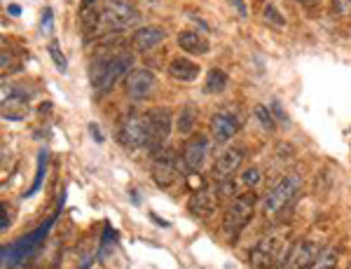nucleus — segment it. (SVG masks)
<instances>
[{
	"label": "nucleus",
	"instance_id": "nucleus-1",
	"mask_svg": "<svg viewBox=\"0 0 351 269\" xmlns=\"http://www.w3.org/2000/svg\"><path fill=\"white\" fill-rule=\"evenodd\" d=\"M134 57L129 52H115L110 57H94L92 66H89V77H92V85L96 87V92L106 94L110 92L117 82L122 80V75L127 77L132 73Z\"/></svg>",
	"mask_w": 351,
	"mask_h": 269
},
{
	"label": "nucleus",
	"instance_id": "nucleus-2",
	"mask_svg": "<svg viewBox=\"0 0 351 269\" xmlns=\"http://www.w3.org/2000/svg\"><path fill=\"white\" fill-rule=\"evenodd\" d=\"M293 246L281 234H267L251 248L248 262L253 269H286Z\"/></svg>",
	"mask_w": 351,
	"mask_h": 269
},
{
	"label": "nucleus",
	"instance_id": "nucleus-3",
	"mask_svg": "<svg viewBox=\"0 0 351 269\" xmlns=\"http://www.w3.org/2000/svg\"><path fill=\"white\" fill-rule=\"evenodd\" d=\"M258 197L256 192H243L239 197L230 201V206L225 209L223 216V234L228 239H237L241 234V229L251 222L253 213H256Z\"/></svg>",
	"mask_w": 351,
	"mask_h": 269
},
{
	"label": "nucleus",
	"instance_id": "nucleus-4",
	"mask_svg": "<svg viewBox=\"0 0 351 269\" xmlns=\"http://www.w3.org/2000/svg\"><path fill=\"white\" fill-rule=\"evenodd\" d=\"M300 188H302V178L298 173H288V176L281 178L276 185H271L269 192L265 194L263 209L269 218H276L279 213H284L288 206L295 201L300 194Z\"/></svg>",
	"mask_w": 351,
	"mask_h": 269
},
{
	"label": "nucleus",
	"instance_id": "nucleus-5",
	"mask_svg": "<svg viewBox=\"0 0 351 269\" xmlns=\"http://www.w3.org/2000/svg\"><path fill=\"white\" fill-rule=\"evenodd\" d=\"M138 21V12L129 3L110 0L99 10V36L101 33H122L124 29L134 26Z\"/></svg>",
	"mask_w": 351,
	"mask_h": 269
},
{
	"label": "nucleus",
	"instance_id": "nucleus-6",
	"mask_svg": "<svg viewBox=\"0 0 351 269\" xmlns=\"http://www.w3.org/2000/svg\"><path fill=\"white\" fill-rule=\"evenodd\" d=\"M145 115V125H148V136H150V150H160L164 143H167L169 133H171L173 127V113L167 105H160V108H150Z\"/></svg>",
	"mask_w": 351,
	"mask_h": 269
},
{
	"label": "nucleus",
	"instance_id": "nucleus-7",
	"mask_svg": "<svg viewBox=\"0 0 351 269\" xmlns=\"http://www.w3.org/2000/svg\"><path fill=\"white\" fill-rule=\"evenodd\" d=\"M54 218L56 216H52L47 222H43V225L38 227L36 232L28 234V237H24V239H19L16 244L5 246V251H3V262H5V265L14 267V265H19V262L24 260V257H28V253H33V248H36V246L40 244L45 237H47V232H49V227H52Z\"/></svg>",
	"mask_w": 351,
	"mask_h": 269
},
{
	"label": "nucleus",
	"instance_id": "nucleus-8",
	"mask_svg": "<svg viewBox=\"0 0 351 269\" xmlns=\"http://www.w3.org/2000/svg\"><path fill=\"white\" fill-rule=\"evenodd\" d=\"M120 143L129 150H141L150 148V136H148V125H145V115H129L122 120L120 127Z\"/></svg>",
	"mask_w": 351,
	"mask_h": 269
},
{
	"label": "nucleus",
	"instance_id": "nucleus-9",
	"mask_svg": "<svg viewBox=\"0 0 351 269\" xmlns=\"http://www.w3.org/2000/svg\"><path fill=\"white\" fill-rule=\"evenodd\" d=\"M155 73L148 68H134L124 77V92L132 101H143L150 97V92L155 89Z\"/></svg>",
	"mask_w": 351,
	"mask_h": 269
},
{
	"label": "nucleus",
	"instance_id": "nucleus-10",
	"mask_svg": "<svg viewBox=\"0 0 351 269\" xmlns=\"http://www.w3.org/2000/svg\"><path fill=\"white\" fill-rule=\"evenodd\" d=\"M321 251L324 248H319V244H316L314 239L295 241L291 248V255H288L286 269H309L316 260H319Z\"/></svg>",
	"mask_w": 351,
	"mask_h": 269
},
{
	"label": "nucleus",
	"instance_id": "nucleus-11",
	"mask_svg": "<svg viewBox=\"0 0 351 269\" xmlns=\"http://www.w3.org/2000/svg\"><path fill=\"white\" fill-rule=\"evenodd\" d=\"M150 176L155 185H160V188H171V185L178 181V164H176V155L169 150V153L164 155H157V159L152 162L150 166Z\"/></svg>",
	"mask_w": 351,
	"mask_h": 269
},
{
	"label": "nucleus",
	"instance_id": "nucleus-12",
	"mask_svg": "<svg viewBox=\"0 0 351 269\" xmlns=\"http://www.w3.org/2000/svg\"><path fill=\"white\" fill-rule=\"evenodd\" d=\"M243 148H228L223 150L218 157H216V164H213V176L218 178V181H230L232 176H234L237 171H239V166L243 164Z\"/></svg>",
	"mask_w": 351,
	"mask_h": 269
},
{
	"label": "nucleus",
	"instance_id": "nucleus-13",
	"mask_svg": "<svg viewBox=\"0 0 351 269\" xmlns=\"http://www.w3.org/2000/svg\"><path fill=\"white\" fill-rule=\"evenodd\" d=\"M216 209H218V190L202 188V190H197V192L190 194L188 211L195 218H208L211 213H216Z\"/></svg>",
	"mask_w": 351,
	"mask_h": 269
},
{
	"label": "nucleus",
	"instance_id": "nucleus-14",
	"mask_svg": "<svg viewBox=\"0 0 351 269\" xmlns=\"http://www.w3.org/2000/svg\"><path fill=\"white\" fill-rule=\"evenodd\" d=\"M206 153H208L206 136L197 133V136H192L190 141H185L180 159H183V164L188 166L190 171H199L202 166H204V162H206Z\"/></svg>",
	"mask_w": 351,
	"mask_h": 269
},
{
	"label": "nucleus",
	"instance_id": "nucleus-15",
	"mask_svg": "<svg viewBox=\"0 0 351 269\" xmlns=\"http://www.w3.org/2000/svg\"><path fill=\"white\" fill-rule=\"evenodd\" d=\"M164 38H167V31H164L162 26H141L132 36V47L136 52L145 54V52H152L155 47H160V42H164Z\"/></svg>",
	"mask_w": 351,
	"mask_h": 269
},
{
	"label": "nucleus",
	"instance_id": "nucleus-16",
	"mask_svg": "<svg viewBox=\"0 0 351 269\" xmlns=\"http://www.w3.org/2000/svg\"><path fill=\"white\" fill-rule=\"evenodd\" d=\"M211 131H213L216 143H228L230 138H234V133L239 131V122L230 113H216L211 117Z\"/></svg>",
	"mask_w": 351,
	"mask_h": 269
},
{
	"label": "nucleus",
	"instance_id": "nucleus-17",
	"mask_svg": "<svg viewBox=\"0 0 351 269\" xmlns=\"http://www.w3.org/2000/svg\"><path fill=\"white\" fill-rule=\"evenodd\" d=\"M169 75L178 82H192L199 77V64H195L188 57H176L171 64H169Z\"/></svg>",
	"mask_w": 351,
	"mask_h": 269
},
{
	"label": "nucleus",
	"instance_id": "nucleus-18",
	"mask_svg": "<svg viewBox=\"0 0 351 269\" xmlns=\"http://www.w3.org/2000/svg\"><path fill=\"white\" fill-rule=\"evenodd\" d=\"M178 47L183 49V52L188 54H195V57H204V54H208V49H211V44L204 36H199L197 31H183L178 33Z\"/></svg>",
	"mask_w": 351,
	"mask_h": 269
},
{
	"label": "nucleus",
	"instance_id": "nucleus-19",
	"mask_svg": "<svg viewBox=\"0 0 351 269\" xmlns=\"http://www.w3.org/2000/svg\"><path fill=\"white\" fill-rule=\"evenodd\" d=\"M197 117H199V110L195 105H183V110L178 113V120H176L178 133H190L197 125Z\"/></svg>",
	"mask_w": 351,
	"mask_h": 269
},
{
	"label": "nucleus",
	"instance_id": "nucleus-20",
	"mask_svg": "<svg viewBox=\"0 0 351 269\" xmlns=\"http://www.w3.org/2000/svg\"><path fill=\"white\" fill-rule=\"evenodd\" d=\"M228 85H230L228 73L220 71V68L208 71V75H206V92L208 94H223L225 89H228Z\"/></svg>",
	"mask_w": 351,
	"mask_h": 269
},
{
	"label": "nucleus",
	"instance_id": "nucleus-21",
	"mask_svg": "<svg viewBox=\"0 0 351 269\" xmlns=\"http://www.w3.org/2000/svg\"><path fill=\"white\" fill-rule=\"evenodd\" d=\"M263 21L267 26H271V29H276V31L286 29V16L281 14V10L276 8L274 3H269V5H265V8H263Z\"/></svg>",
	"mask_w": 351,
	"mask_h": 269
},
{
	"label": "nucleus",
	"instance_id": "nucleus-22",
	"mask_svg": "<svg viewBox=\"0 0 351 269\" xmlns=\"http://www.w3.org/2000/svg\"><path fill=\"white\" fill-rule=\"evenodd\" d=\"M47 162H49V155L45 153H40V157H38V173H36V181H33V185H31V190L24 194V197H33V194L40 190V185H43V178H45V169H47Z\"/></svg>",
	"mask_w": 351,
	"mask_h": 269
},
{
	"label": "nucleus",
	"instance_id": "nucleus-23",
	"mask_svg": "<svg viewBox=\"0 0 351 269\" xmlns=\"http://www.w3.org/2000/svg\"><path fill=\"white\" fill-rule=\"evenodd\" d=\"M309 269H337V251L324 248L319 255V260H316Z\"/></svg>",
	"mask_w": 351,
	"mask_h": 269
},
{
	"label": "nucleus",
	"instance_id": "nucleus-24",
	"mask_svg": "<svg viewBox=\"0 0 351 269\" xmlns=\"http://www.w3.org/2000/svg\"><path fill=\"white\" fill-rule=\"evenodd\" d=\"M47 49H49V57H52V61L56 64V68H59V73H66V68H68V61H66L64 54H61L59 42L52 40V42L47 44Z\"/></svg>",
	"mask_w": 351,
	"mask_h": 269
},
{
	"label": "nucleus",
	"instance_id": "nucleus-25",
	"mask_svg": "<svg viewBox=\"0 0 351 269\" xmlns=\"http://www.w3.org/2000/svg\"><path fill=\"white\" fill-rule=\"evenodd\" d=\"M256 117H258V122L263 125L265 131H274V117H271L269 113V108H265V105H256Z\"/></svg>",
	"mask_w": 351,
	"mask_h": 269
},
{
	"label": "nucleus",
	"instance_id": "nucleus-26",
	"mask_svg": "<svg viewBox=\"0 0 351 269\" xmlns=\"http://www.w3.org/2000/svg\"><path fill=\"white\" fill-rule=\"evenodd\" d=\"M269 113H271V117H274V120H279L281 125H288V115H286V110H284V105H281L279 99H271Z\"/></svg>",
	"mask_w": 351,
	"mask_h": 269
},
{
	"label": "nucleus",
	"instance_id": "nucleus-27",
	"mask_svg": "<svg viewBox=\"0 0 351 269\" xmlns=\"http://www.w3.org/2000/svg\"><path fill=\"white\" fill-rule=\"evenodd\" d=\"M54 31V12H52V8H47L43 12V33H52Z\"/></svg>",
	"mask_w": 351,
	"mask_h": 269
},
{
	"label": "nucleus",
	"instance_id": "nucleus-28",
	"mask_svg": "<svg viewBox=\"0 0 351 269\" xmlns=\"http://www.w3.org/2000/svg\"><path fill=\"white\" fill-rule=\"evenodd\" d=\"M332 12L335 14H347L351 12V0H330Z\"/></svg>",
	"mask_w": 351,
	"mask_h": 269
},
{
	"label": "nucleus",
	"instance_id": "nucleus-29",
	"mask_svg": "<svg viewBox=\"0 0 351 269\" xmlns=\"http://www.w3.org/2000/svg\"><path fill=\"white\" fill-rule=\"evenodd\" d=\"M243 183H246V185L260 183V169H258V166H251V169L243 171Z\"/></svg>",
	"mask_w": 351,
	"mask_h": 269
},
{
	"label": "nucleus",
	"instance_id": "nucleus-30",
	"mask_svg": "<svg viewBox=\"0 0 351 269\" xmlns=\"http://www.w3.org/2000/svg\"><path fill=\"white\" fill-rule=\"evenodd\" d=\"M228 3H230L232 8H234L237 12H239L241 16H246V14H248V10H246V3H243V0H228Z\"/></svg>",
	"mask_w": 351,
	"mask_h": 269
},
{
	"label": "nucleus",
	"instance_id": "nucleus-31",
	"mask_svg": "<svg viewBox=\"0 0 351 269\" xmlns=\"http://www.w3.org/2000/svg\"><path fill=\"white\" fill-rule=\"evenodd\" d=\"M89 133L94 136L96 143H104V133L99 131V127H96V125H89Z\"/></svg>",
	"mask_w": 351,
	"mask_h": 269
},
{
	"label": "nucleus",
	"instance_id": "nucleus-32",
	"mask_svg": "<svg viewBox=\"0 0 351 269\" xmlns=\"http://www.w3.org/2000/svg\"><path fill=\"white\" fill-rule=\"evenodd\" d=\"M300 5H302V8H316V5L321 3V0H298Z\"/></svg>",
	"mask_w": 351,
	"mask_h": 269
},
{
	"label": "nucleus",
	"instance_id": "nucleus-33",
	"mask_svg": "<svg viewBox=\"0 0 351 269\" xmlns=\"http://www.w3.org/2000/svg\"><path fill=\"white\" fill-rule=\"evenodd\" d=\"M8 12H10V14H14V16H19L21 10H19V5H14V3H12V5L8 8Z\"/></svg>",
	"mask_w": 351,
	"mask_h": 269
},
{
	"label": "nucleus",
	"instance_id": "nucleus-34",
	"mask_svg": "<svg viewBox=\"0 0 351 269\" xmlns=\"http://www.w3.org/2000/svg\"><path fill=\"white\" fill-rule=\"evenodd\" d=\"M349 269H351V267H349Z\"/></svg>",
	"mask_w": 351,
	"mask_h": 269
}]
</instances>
